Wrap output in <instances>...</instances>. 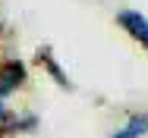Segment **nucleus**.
<instances>
[{
    "label": "nucleus",
    "mask_w": 148,
    "mask_h": 138,
    "mask_svg": "<svg viewBox=\"0 0 148 138\" xmlns=\"http://www.w3.org/2000/svg\"><path fill=\"white\" fill-rule=\"evenodd\" d=\"M139 44H142V47H145V50H148V28H145V31H142V38H139Z\"/></svg>",
    "instance_id": "7"
},
{
    "label": "nucleus",
    "mask_w": 148,
    "mask_h": 138,
    "mask_svg": "<svg viewBox=\"0 0 148 138\" xmlns=\"http://www.w3.org/2000/svg\"><path fill=\"white\" fill-rule=\"evenodd\" d=\"M38 116L35 113H13L10 110V116H6V122H3V129H0V138H19V135H29V132H35L38 129Z\"/></svg>",
    "instance_id": "2"
},
{
    "label": "nucleus",
    "mask_w": 148,
    "mask_h": 138,
    "mask_svg": "<svg viewBox=\"0 0 148 138\" xmlns=\"http://www.w3.org/2000/svg\"><path fill=\"white\" fill-rule=\"evenodd\" d=\"M148 135V113H136L126 122H120L117 132H110V138H145Z\"/></svg>",
    "instance_id": "3"
},
{
    "label": "nucleus",
    "mask_w": 148,
    "mask_h": 138,
    "mask_svg": "<svg viewBox=\"0 0 148 138\" xmlns=\"http://www.w3.org/2000/svg\"><path fill=\"white\" fill-rule=\"evenodd\" d=\"M117 25L123 28L126 35H132V38L139 41V38H142V31L148 28V19L139 13V10H120V13H117Z\"/></svg>",
    "instance_id": "4"
},
{
    "label": "nucleus",
    "mask_w": 148,
    "mask_h": 138,
    "mask_svg": "<svg viewBox=\"0 0 148 138\" xmlns=\"http://www.w3.org/2000/svg\"><path fill=\"white\" fill-rule=\"evenodd\" d=\"M25 79H29V66H25L22 60H16V56L0 60V101L13 97V94L25 85Z\"/></svg>",
    "instance_id": "1"
},
{
    "label": "nucleus",
    "mask_w": 148,
    "mask_h": 138,
    "mask_svg": "<svg viewBox=\"0 0 148 138\" xmlns=\"http://www.w3.org/2000/svg\"><path fill=\"white\" fill-rule=\"evenodd\" d=\"M6 116H10V107H6V101H0V129H3V122H6Z\"/></svg>",
    "instance_id": "6"
},
{
    "label": "nucleus",
    "mask_w": 148,
    "mask_h": 138,
    "mask_svg": "<svg viewBox=\"0 0 148 138\" xmlns=\"http://www.w3.org/2000/svg\"><path fill=\"white\" fill-rule=\"evenodd\" d=\"M38 63H41V66L47 69V75H51V79H54V82H57L60 88H73V82L66 79L63 66H60L57 60H54V54H51V50H41V54H38Z\"/></svg>",
    "instance_id": "5"
}]
</instances>
